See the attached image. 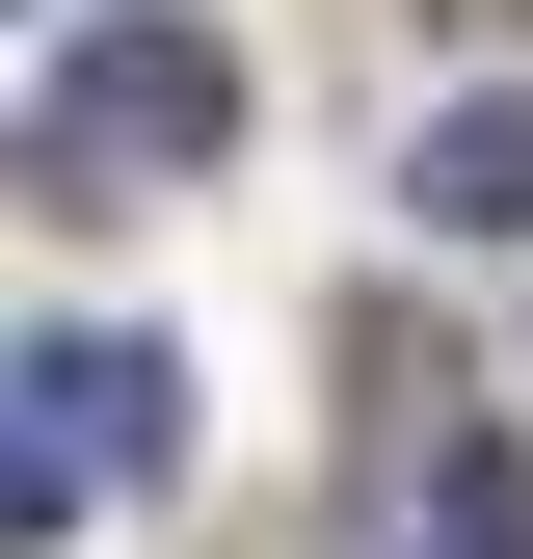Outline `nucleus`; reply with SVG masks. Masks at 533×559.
<instances>
[{"instance_id":"obj_1","label":"nucleus","mask_w":533,"mask_h":559,"mask_svg":"<svg viewBox=\"0 0 533 559\" xmlns=\"http://www.w3.org/2000/svg\"><path fill=\"white\" fill-rule=\"evenodd\" d=\"M187 479V373H161V320H27L0 346V533H107V507H161Z\"/></svg>"},{"instance_id":"obj_2","label":"nucleus","mask_w":533,"mask_h":559,"mask_svg":"<svg viewBox=\"0 0 533 559\" xmlns=\"http://www.w3.org/2000/svg\"><path fill=\"white\" fill-rule=\"evenodd\" d=\"M54 133L161 187V160H214V133H240V81H214L187 27H133V0H81V53H54Z\"/></svg>"},{"instance_id":"obj_3","label":"nucleus","mask_w":533,"mask_h":559,"mask_svg":"<svg viewBox=\"0 0 533 559\" xmlns=\"http://www.w3.org/2000/svg\"><path fill=\"white\" fill-rule=\"evenodd\" d=\"M400 214H427V240H533V81H481V107L400 133Z\"/></svg>"},{"instance_id":"obj_4","label":"nucleus","mask_w":533,"mask_h":559,"mask_svg":"<svg viewBox=\"0 0 533 559\" xmlns=\"http://www.w3.org/2000/svg\"><path fill=\"white\" fill-rule=\"evenodd\" d=\"M427 559H533V453H507V427L427 453Z\"/></svg>"}]
</instances>
